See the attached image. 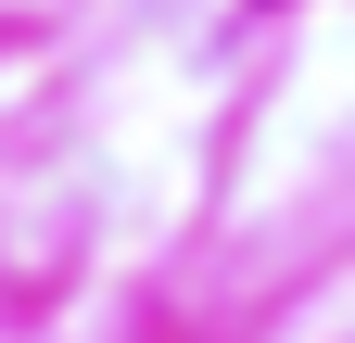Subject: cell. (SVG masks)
Returning a JSON list of instances; mask_svg holds the SVG:
<instances>
[]
</instances>
